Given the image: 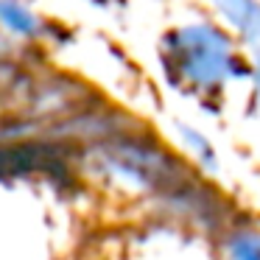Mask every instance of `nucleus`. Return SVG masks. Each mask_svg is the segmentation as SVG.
Wrapping results in <instances>:
<instances>
[{
    "instance_id": "1",
    "label": "nucleus",
    "mask_w": 260,
    "mask_h": 260,
    "mask_svg": "<svg viewBox=\"0 0 260 260\" xmlns=\"http://www.w3.org/2000/svg\"><path fill=\"white\" fill-rule=\"evenodd\" d=\"M101 159L112 174L137 187H171L182 179V168L174 157L140 143H109L101 148Z\"/></svg>"
},
{
    "instance_id": "5",
    "label": "nucleus",
    "mask_w": 260,
    "mask_h": 260,
    "mask_svg": "<svg viewBox=\"0 0 260 260\" xmlns=\"http://www.w3.org/2000/svg\"><path fill=\"white\" fill-rule=\"evenodd\" d=\"M182 135H185V143H190V146L196 148L199 154H202L204 165L215 168V154H213V148H210V143H204V137H202V135H196L193 129H182Z\"/></svg>"
},
{
    "instance_id": "2",
    "label": "nucleus",
    "mask_w": 260,
    "mask_h": 260,
    "mask_svg": "<svg viewBox=\"0 0 260 260\" xmlns=\"http://www.w3.org/2000/svg\"><path fill=\"white\" fill-rule=\"evenodd\" d=\"M230 68L226 42L210 28H190L182 34V70L199 84H215Z\"/></svg>"
},
{
    "instance_id": "3",
    "label": "nucleus",
    "mask_w": 260,
    "mask_h": 260,
    "mask_svg": "<svg viewBox=\"0 0 260 260\" xmlns=\"http://www.w3.org/2000/svg\"><path fill=\"white\" fill-rule=\"evenodd\" d=\"M232 260H260V235L257 232H235L230 238Z\"/></svg>"
},
{
    "instance_id": "4",
    "label": "nucleus",
    "mask_w": 260,
    "mask_h": 260,
    "mask_svg": "<svg viewBox=\"0 0 260 260\" xmlns=\"http://www.w3.org/2000/svg\"><path fill=\"white\" fill-rule=\"evenodd\" d=\"M0 17H3V23L14 31H23V34L34 31V17H31L28 12H23V9H17V6L3 3V6H0Z\"/></svg>"
}]
</instances>
